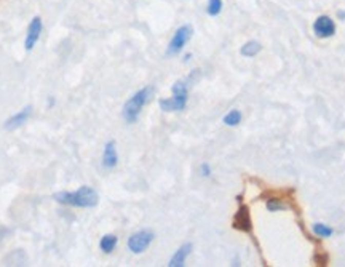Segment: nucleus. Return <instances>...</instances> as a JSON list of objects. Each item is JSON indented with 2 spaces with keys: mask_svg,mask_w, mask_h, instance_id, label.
I'll return each instance as SVG.
<instances>
[{
  "mask_svg": "<svg viewBox=\"0 0 345 267\" xmlns=\"http://www.w3.org/2000/svg\"><path fill=\"white\" fill-rule=\"evenodd\" d=\"M42 31H44V23H42V18L40 16H35L29 27H27V34H26V42H24V47L27 51H31L37 42L40 39V35H42Z\"/></svg>",
  "mask_w": 345,
  "mask_h": 267,
  "instance_id": "obj_8",
  "label": "nucleus"
},
{
  "mask_svg": "<svg viewBox=\"0 0 345 267\" xmlns=\"http://www.w3.org/2000/svg\"><path fill=\"white\" fill-rule=\"evenodd\" d=\"M241 122V112L238 109H232L229 114L224 117V123L227 126H237Z\"/></svg>",
  "mask_w": 345,
  "mask_h": 267,
  "instance_id": "obj_15",
  "label": "nucleus"
},
{
  "mask_svg": "<svg viewBox=\"0 0 345 267\" xmlns=\"http://www.w3.org/2000/svg\"><path fill=\"white\" fill-rule=\"evenodd\" d=\"M313 32L316 37L320 39H329L336 34V23L333 21V18H329L326 15L318 16L313 23Z\"/></svg>",
  "mask_w": 345,
  "mask_h": 267,
  "instance_id": "obj_7",
  "label": "nucleus"
},
{
  "mask_svg": "<svg viewBox=\"0 0 345 267\" xmlns=\"http://www.w3.org/2000/svg\"><path fill=\"white\" fill-rule=\"evenodd\" d=\"M337 16H339L340 20H345V11H342V10H340V11L337 13Z\"/></svg>",
  "mask_w": 345,
  "mask_h": 267,
  "instance_id": "obj_19",
  "label": "nucleus"
},
{
  "mask_svg": "<svg viewBox=\"0 0 345 267\" xmlns=\"http://www.w3.org/2000/svg\"><path fill=\"white\" fill-rule=\"evenodd\" d=\"M31 116H32V107L31 106H26L23 110L18 112V114L10 117L5 122V130H16V128H19L23 123H26L27 120H29Z\"/></svg>",
  "mask_w": 345,
  "mask_h": 267,
  "instance_id": "obj_10",
  "label": "nucleus"
},
{
  "mask_svg": "<svg viewBox=\"0 0 345 267\" xmlns=\"http://www.w3.org/2000/svg\"><path fill=\"white\" fill-rule=\"evenodd\" d=\"M260 50H262V47H260L259 42H256V40H250V42H246V44L241 47L240 53H241L243 56H246V58H253V56H256Z\"/></svg>",
  "mask_w": 345,
  "mask_h": 267,
  "instance_id": "obj_13",
  "label": "nucleus"
},
{
  "mask_svg": "<svg viewBox=\"0 0 345 267\" xmlns=\"http://www.w3.org/2000/svg\"><path fill=\"white\" fill-rule=\"evenodd\" d=\"M150 93H152V88L150 87H146L143 90H137L130 100L125 103V106H123V112L121 116L123 119H125L127 123H134L137 119H139V114L143 107L147 104L149 98H150Z\"/></svg>",
  "mask_w": 345,
  "mask_h": 267,
  "instance_id": "obj_2",
  "label": "nucleus"
},
{
  "mask_svg": "<svg viewBox=\"0 0 345 267\" xmlns=\"http://www.w3.org/2000/svg\"><path fill=\"white\" fill-rule=\"evenodd\" d=\"M200 173H201L203 176H210V175H211V166H210L208 163H201V165H200Z\"/></svg>",
  "mask_w": 345,
  "mask_h": 267,
  "instance_id": "obj_18",
  "label": "nucleus"
},
{
  "mask_svg": "<svg viewBox=\"0 0 345 267\" xmlns=\"http://www.w3.org/2000/svg\"><path fill=\"white\" fill-rule=\"evenodd\" d=\"M117 245H118V238H117V235H112V234L104 235L99 242V248L103 253H106V255H110V253L117 248Z\"/></svg>",
  "mask_w": 345,
  "mask_h": 267,
  "instance_id": "obj_12",
  "label": "nucleus"
},
{
  "mask_svg": "<svg viewBox=\"0 0 345 267\" xmlns=\"http://www.w3.org/2000/svg\"><path fill=\"white\" fill-rule=\"evenodd\" d=\"M312 231H313V234L316 237H320V238H328V237H331V235L334 234V231L331 229L329 226H326V224H320V222L313 224Z\"/></svg>",
  "mask_w": 345,
  "mask_h": 267,
  "instance_id": "obj_14",
  "label": "nucleus"
},
{
  "mask_svg": "<svg viewBox=\"0 0 345 267\" xmlns=\"http://www.w3.org/2000/svg\"><path fill=\"white\" fill-rule=\"evenodd\" d=\"M232 226H233V229H237L240 232H246V234L253 232V221H251V215H250V208L246 205H240L235 216H233Z\"/></svg>",
  "mask_w": 345,
  "mask_h": 267,
  "instance_id": "obj_6",
  "label": "nucleus"
},
{
  "mask_svg": "<svg viewBox=\"0 0 345 267\" xmlns=\"http://www.w3.org/2000/svg\"><path fill=\"white\" fill-rule=\"evenodd\" d=\"M118 163V154H117V146L115 141H109L104 146V154H103V166L106 170H112Z\"/></svg>",
  "mask_w": 345,
  "mask_h": 267,
  "instance_id": "obj_9",
  "label": "nucleus"
},
{
  "mask_svg": "<svg viewBox=\"0 0 345 267\" xmlns=\"http://www.w3.org/2000/svg\"><path fill=\"white\" fill-rule=\"evenodd\" d=\"M192 34H194V29H192V26H189V24H184V26L179 27V29H176V32H174V35L170 42V45L167 48V54L168 56H176V54L181 53L184 50V47L187 45V42L192 39Z\"/></svg>",
  "mask_w": 345,
  "mask_h": 267,
  "instance_id": "obj_3",
  "label": "nucleus"
},
{
  "mask_svg": "<svg viewBox=\"0 0 345 267\" xmlns=\"http://www.w3.org/2000/svg\"><path fill=\"white\" fill-rule=\"evenodd\" d=\"M189 93H173L171 98H165L158 101V106L165 112H179L187 107Z\"/></svg>",
  "mask_w": 345,
  "mask_h": 267,
  "instance_id": "obj_5",
  "label": "nucleus"
},
{
  "mask_svg": "<svg viewBox=\"0 0 345 267\" xmlns=\"http://www.w3.org/2000/svg\"><path fill=\"white\" fill-rule=\"evenodd\" d=\"M53 199L61 205L77 206V208H93L98 205L99 195L93 187L82 186L75 192H58L53 195Z\"/></svg>",
  "mask_w": 345,
  "mask_h": 267,
  "instance_id": "obj_1",
  "label": "nucleus"
},
{
  "mask_svg": "<svg viewBox=\"0 0 345 267\" xmlns=\"http://www.w3.org/2000/svg\"><path fill=\"white\" fill-rule=\"evenodd\" d=\"M152 242H154V234L150 231H139L128 238V248L134 255H139L150 246Z\"/></svg>",
  "mask_w": 345,
  "mask_h": 267,
  "instance_id": "obj_4",
  "label": "nucleus"
},
{
  "mask_svg": "<svg viewBox=\"0 0 345 267\" xmlns=\"http://www.w3.org/2000/svg\"><path fill=\"white\" fill-rule=\"evenodd\" d=\"M222 0H208V5H206V13H208L210 16H217L220 11H222Z\"/></svg>",
  "mask_w": 345,
  "mask_h": 267,
  "instance_id": "obj_16",
  "label": "nucleus"
},
{
  "mask_svg": "<svg viewBox=\"0 0 345 267\" xmlns=\"http://www.w3.org/2000/svg\"><path fill=\"white\" fill-rule=\"evenodd\" d=\"M190 251H192V243H184L181 248H179L174 255H173V258L170 259V267H182L184 264H186V259L189 258V255H190Z\"/></svg>",
  "mask_w": 345,
  "mask_h": 267,
  "instance_id": "obj_11",
  "label": "nucleus"
},
{
  "mask_svg": "<svg viewBox=\"0 0 345 267\" xmlns=\"http://www.w3.org/2000/svg\"><path fill=\"white\" fill-rule=\"evenodd\" d=\"M267 208L270 212H280V209H288V205L278 202L277 199H269L267 200Z\"/></svg>",
  "mask_w": 345,
  "mask_h": 267,
  "instance_id": "obj_17",
  "label": "nucleus"
}]
</instances>
